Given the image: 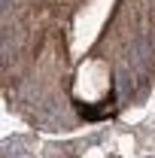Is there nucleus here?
Returning a JSON list of instances; mask_svg holds the SVG:
<instances>
[{"label": "nucleus", "mask_w": 155, "mask_h": 158, "mask_svg": "<svg viewBox=\"0 0 155 158\" xmlns=\"http://www.w3.org/2000/svg\"><path fill=\"white\" fill-rule=\"evenodd\" d=\"M113 110H116V106H113V94L103 100V106H100V110H91V106H79V113H82L85 118H103V116H110Z\"/></svg>", "instance_id": "1"}]
</instances>
